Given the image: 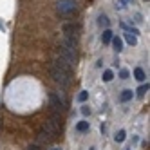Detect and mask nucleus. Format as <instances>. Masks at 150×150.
<instances>
[{"mask_svg":"<svg viewBox=\"0 0 150 150\" xmlns=\"http://www.w3.org/2000/svg\"><path fill=\"white\" fill-rule=\"evenodd\" d=\"M49 71H51V78L54 80L56 83H60L62 87H69V85H71V76H72V74H69V72H65V71L58 69L56 65H52V63H51Z\"/></svg>","mask_w":150,"mask_h":150,"instance_id":"nucleus-2","label":"nucleus"},{"mask_svg":"<svg viewBox=\"0 0 150 150\" xmlns=\"http://www.w3.org/2000/svg\"><path fill=\"white\" fill-rule=\"evenodd\" d=\"M127 150H132V148H127Z\"/></svg>","mask_w":150,"mask_h":150,"instance_id":"nucleus-24","label":"nucleus"},{"mask_svg":"<svg viewBox=\"0 0 150 150\" xmlns=\"http://www.w3.org/2000/svg\"><path fill=\"white\" fill-rule=\"evenodd\" d=\"M76 45L78 44H74V42L67 40V38H63L60 42V45H58V52H60V58H63L65 62H69L71 65H74L76 63Z\"/></svg>","mask_w":150,"mask_h":150,"instance_id":"nucleus-1","label":"nucleus"},{"mask_svg":"<svg viewBox=\"0 0 150 150\" xmlns=\"http://www.w3.org/2000/svg\"><path fill=\"white\" fill-rule=\"evenodd\" d=\"M134 76H136V80H137V81H145L146 74H145V71H143L141 67H137V69L134 71Z\"/></svg>","mask_w":150,"mask_h":150,"instance_id":"nucleus-11","label":"nucleus"},{"mask_svg":"<svg viewBox=\"0 0 150 150\" xmlns=\"http://www.w3.org/2000/svg\"><path fill=\"white\" fill-rule=\"evenodd\" d=\"M125 40H127L130 45H136V44H137V38H136V35H132V33H125Z\"/></svg>","mask_w":150,"mask_h":150,"instance_id":"nucleus-14","label":"nucleus"},{"mask_svg":"<svg viewBox=\"0 0 150 150\" xmlns=\"http://www.w3.org/2000/svg\"><path fill=\"white\" fill-rule=\"evenodd\" d=\"M27 150H40V146H38V145H31Z\"/></svg>","mask_w":150,"mask_h":150,"instance_id":"nucleus-21","label":"nucleus"},{"mask_svg":"<svg viewBox=\"0 0 150 150\" xmlns=\"http://www.w3.org/2000/svg\"><path fill=\"white\" fill-rule=\"evenodd\" d=\"M58 15L60 16H74L78 13V7H76V2L74 0H58Z\"/></svg>","mask_w":150,"mask_h":150,"instance_id":"nucleus-3","label":"nucleus"},{"mask_svg":"<svg viewBox=\"0 0 150 150\" xmlns=\"http://www.w3.org/2000/svg\"><path fill=\"white\" fill-rule=\"evenodd\" d=\"M109 24H110V20L107 15H100L98 16V25L100 27H105V29H109Z\"/></svg>","mask_w":150,"mask_h":150,"instance_id":"nucleus-8","label":"nucleus"},{"mask_svg":"<svg viewBox=\"0 0 150 150\" xmlns=\"http://www.w3.org/2000/svg\"><path fill=\"white\" fill-rule=\"evenodd\" d=\"M62 31H63V38H67V40L74 42V44H78V36H80V31H81V25L80 24H74V22L63 24Z\"/></svg>","mask_w":150,"mask_h":150,"instance_id":"nucleus-4","label":"nucleus"},{"mask_svg":"<svg viewBox=\"0 0 150 150\" xmlns=\"http://www.w3.org/2000/svg\"><path fill=\"white\" fill-rule=\"evenodd\" d=\"M112 78H114V72H112V71H105L101 80H103L105 83H109V81H112Z\"/></svg>","mask_w":150,"mask_h":150,"instance_id":"nucleus-15","label":"nucleus"},{"mask_svg":"<svg viewBox=\"0 0 150 150\" xmlns=\"http://www.w3.org/2000/svg\"><path fill=\"white\" fill-rule=\"evenodd\" d=\"M112 47H114V51L116 52H121L123 51V42H121V38H117V36H112Z\"/></svg>","mask_w":150,"mask_h":150,"instance_id":"nucleus-7","label":"nucleus"},{"mask_svg":"<svg viewBox=\"0 0 150 150\" xmlns=\"http://www.w3.org/2000/svg\"><path fill=\"white\" fill-rule=\"evenodd\" d=\"M38 139H40V141H45V143H47V141H51L52 137H51V136H49L45 130H40V134H38Z\"/></svg>","mask_w":150,"mask_h":150,"instance_id":"nucleus-17","label":"nucleus"},{"mask_svg":"<svg viewBox=\"0 0 150 150\" xmlns=\"http://www.w3.org/2000/svg\"><path fill=\"white\" fill-rule=\"evenodd\" d=\"M89 128H91L89 121H80V123L76 125V130H78V132H87Z\"/></svg>","mask_w":150,"mask_h":150,"instance_id":"nucleus-12","label":"nucleus"},{"mask_svg":"<svg viewBox=\"0 0 150 150\" xmlns=\"http://www.w3.org/2000/svg\"><path fill=\"white\" fill-rule=\"evenodd\" d=\"M89 150H96V148H94V146H92V148H89Z\"/></svg>","mask_w":150,"mask_h":150,"instance_id":"nucleus-23","label":"nucleus"},{"mask_svg":"<svg viewBox=\"0 0 150 150\" xmlns=\"http://www.w3.org/2000/svg\"><path fill=\"white\" fill-rule=\"evenodd\" d=\"M120 78H121V80H127V78H128V71H127V69H121V71H120Z\"/></svg>","mask_w":150,"mask_h":150,"instance_id":"nucleus-19","label":"nucleus"},{"mask_svg":"<svg viewBox=\"0 0 150 150\" xmlns=\"http://www.w3.org/2000/svg\"><path fill=\"white\" fill-rule=\"evenodd\" d=\"M132 96H134V94H132L130 89H125V91L121 92V96H120V100H121L123 103H127V101H130V100H132Z\"/></svg>","mask_w":150,"mask_h":150,"instance_id":"nucleus-9","label":"nucleus"},{"mask_svg":"<svg viewBox=\"0 0 150 150\" xmlns=\"http://www.w3.org/2000/svg\"><path fill=\"white\" fill-rule=\"evenodd\" d=\"M125 137H127V132H125V130H117L116 136H114V141H116V143H123Z\"/></svg>","mask_w":150,"mask_h":150,"instance_id":"nucleus-13","label":"nucleus"},{"mask_svg":"<svg viewBox=\"0 0 150 150\" xmlns=\"http://www.w3.org/2000/svg\"><path fill=\"white\" fill-rule=\"evenodd\" d=\"M51 150H62V148H58V146H52V148H51Z\"/></svg>","mask_w":150,"mask_h":150,"instance_id":"nucleus-22","label":"nucleus"},{"mask_svg":"<svg viewBox=\"0 0 150 150\" xmlns=\"http://www.w3.org/2000/svg\"><path fill=\"white\" fill-rule=\"evenodd\" d=\"M146 92H148V83H146V85H141V87H139V89L136 91V94L139 96V98H143V96H145Z\"/></svg>","mask_w":150,"mask_h":150,"instance_id":"nucleus-16","label":"nucleus"},{"mask_svg":"<svg viewBox=\"0 0 150 150\" xmlns=\"http://www.w3.org/2000/svg\"><path fill=\"white\" fill-rule=\"evenodd\" d=\"M112 31L110 29H105L103 31V35H101V42H103V44H110V40H112Z\"/></svg>","mask_w":150,"mask_h":150,"instance_id":"nucleus-10","label":"nucleus"},{"mask_svg":"<svg viewBox=\"0 0 150 150\" xmlns=\"http://www.w3.org/2000/svg\"><path fill=\"white\" fill-rule=\"evenodd\" d=\"M49 107H51V112L62 114L65 110V101H63L56 92H49Z\"/></svg>","mask_w":150,"mask_h":150,"instance_id":"nucleus-5","label":"nucleus"},{"mask_svg":"<svg viewBox=\"0 0 150 150\" xmlns=\"http://www.w3.org/2000/svg\"><path fill=\"white\" fill-rule=\"evenodd\" d=\"M58 125H54L52 121H45V125H44V128H42V130H45L51 137H56V134H58Z\"/></svg>","mask_w":150,"mask_h":150,"instance_id":"nucleus-6","label":"nucleus"},{"mask_svg":"<svg viewBox=\"0 0 150 150\" xmlns=\"http://www.w3.org/2000/svg\"><path fill=\"white\" fill-rule=\"evenodd\" d=\"M87 98H89V92H87V91H81V92L78 94V101H80V103L87 101Z\"/></svg>","mask_w":150,"mask_h":150,"instance_id":"nucleus-18","label":"nucleus"},{"mask_svg":"<svg viewBox=\"0 0 150 150\" xmlns=\"http://www.w3.org/2000/svg\"><path fill=\"white\" fill-rule=\"evenodd\" d=\"M146 2H148V0H146Z\"/></svg>","mask_w":150,"mask_h":150,"instance_id":"nucleus-25","label":"nucleus"},{"mask_svg":"<svg viewBox=\"0 0 150 150\" xmlns=\"http://www.w3.org/2000/svg\"><path fill=\"white\" fill-rule=\"evenodd\" d=\"M81 114H83V116H89V114H91V109H89L87 105H83V107H81Z\"/></svg>","mask_w":150,"mask_h":150,"instance_id":"nucleus-20","label":"nucleus"}]
</instances>
